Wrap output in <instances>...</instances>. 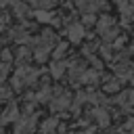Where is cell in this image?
<instances>
[{
	"label": "cell",
	"mask_w": 134,
	"mask_h": 134,
	"mask_svg": "<svg viewBox=\"0 0 134 134\" xmlns=\"http://www.w3.org/2000/svg\"><path fill=\"white\" fill-rule=\"evenodd\" d=\"M52 103H50V109L52 111H63V109H67L69 105H71V94H67V92H59L54 98H50Z\"/></svg>",
	"instance_id": "3957f363"
},
{
	"label": "cell",
	"mask_w": 134,
	"mask_h": 134,
	"mask_svg": "<svg viewBox=\"0 0 134 134\" xmlns=\"http://www.w3.org/2000/svg\"><path fill=\"white\" fill-rule=\"evenodd\" d=\"M92 115L96 117V121H98L100 126H107V124H109V113H107L105 109H94Z\"/></svg>",
	"instance_id": "30bf717a"
},
{
	"label": "cell",
	"mask_w": 134,
	"mask_h": 134,
	"mask_svg": "<svg viewBox=\"0 0 134 134\" xmlns=\"http://www.w3.org/2000/svg\"><path fill=\"white\" fill-rule=\"evenodd\" d=\"M75 6L82 13H94L100 6V0H75Z\"/></svg>",
	"instance_id": "8992f818"
},
{
	"label": "cell",
	"mask_w": 134,
	"mask_h": 134,
	"mask_svg": "<svg viewBox=\"0 0 134 134\" xmlns=\"http://www.w3.org/2000/svg\"><path fill=\"white\" fill-rule=\"evenodd\" d=\"M36 19L40 23H59L57 15L50 13V10H46V8H36Z\"/></svg>",
	"instance_id": "277c9868"
},
{
	"label": "cell",
	"mask_w": 134,
	"mask_h": 134,
	"mask_svg": "<svg viewBox=\"0 0 134 134\" xmlns=\"http://www.w3.org/2000/svg\"><path fill=\"white\" fill-rule=\"evenodd\" d=\"M36 8H50V6H54L57 4V0H29Z\"/></svg>",
	"instance_id": "8fae6325"
},
{
	"label": "cell",
	"mask_w": 134,
	"mask_h": 134,
	"mask_svg": "<svg viewBox=\"0 0 134 134\" xmlns=\"http://www.w3.org/2000/svg\"><path fill=\"white\" fill-rule=\"evenodd\" d=\"M65 50H67V46H65V44H59V46H57V50H54V61H59V59H63V54H65Z\"/></svg>",
	"instance_id": "5bb4252c"
},
{
	"label": "cell",
	"mask_w": 134,
	"mask_h": 134,
	"mask_svg": "<svg viewBox=\"0 0 134 134\" xmlns=\"http://www.w3.org/2000/svg\"><path fill=\"white\" fill-rule=\"evenodd\" d=\"M119 84H121V80H109L105 84V90L107 92H115V90H119Z\"/></svg>",
	"instance_id": "7c38bea8"
},
{
	"label": "cell",
	"mask_w": 134,
	"mask_h": 134,
	"mask_svg": "<svg viewBox=\"0 0 134 134\" xmlns=\"http://www.w3.org/2000/svg\"><path fill=\"white\" fill-rule=\"evenodd\" d=\"M65 34H67V40H69V42L80 44V42L86 38V27H84L82 23H69L67 29H65Z\"/></svg>",
	"instance_id": "7a4b0ae2"
},
{
	"label": "cell",
	"mask_w": 134,
	"mask_h": 134,
	"mask_svg": "<svg viewBox=\"0 0 134 134\" xmlns=\"http://www.w3.org/2000/svg\"><path fill=\"white\" fill-rule=\"evenodd\" d=\"M8 4H10L13 13H15L17 17H21V19H23V17H27V6H25V4L21 2V0H10Z\"/></svg>",
	"instance_id": "52a82bcc"
},
{
	"label": "cell",
	"mask_w": 134,
	"mask_h": 134,
	"mask_svg": "<svg viewBox=\"0 0 134 134\" xmlns=\"http://www.w3.org/2000/svg\"><path fill=\"white\" fill-rule=\"evenodd\" d=\"M6 71H8V65H6V63L0 65V75H6Z\"/></svg>",
	"instance_id": "2e32d148"
},
{
	"label": "cell",
	"mask_w": 134,
	"mask_h": 134,
	"mask_svg": "<svg viewBox=\"0 0 134 134\" xmlns=\"http://www.w3.org/2000/svg\"><path fill=\"white\" fill-rule=\"evenodd\" d=\"M82 134H92V130H86V132H82Z\"/></svg>",
	"instance_id": "d6986e66"
},
{
	"label": "cell",
	"mask_w": 134,
	"mask_h": 134,
	"mask_svg": "<svg viewBox=\"0 0 134 134\" xmlns=\"http://www.w3.org/2000/svg\"><path fill=\"white\" fill-rule=\"evenodd\" d=\"M65 71H67V63H65V61H61V59H59V61H54V63H52V67H50L52 77H61Z\"/></svg>",
	"instance_id": "ba28073f"
},
{
	"label": "cell",
	"mask_w": 134,
	"mask_h": 134,
	"mask_svg": "<svg viewBox=\"0 0 134 134\" xmlns=\"http://www.w3.org/2000/svg\"><path fill=\"white\" fill-rule=\"evenodd\" d=\"M50 96H52V92H50V88H48V86H44V88H42V90H40V92H38V96H36V98H38V100H42V103H44V100H48V98H50Z\"/></svg>",
	"instance_id": "4fadbf2b"
},
{
	"label": "cell",
	"mask_w": 134,
	"mask_h": 134,
	"mask_svg": "<svg viewBox=\"0 0 134 134\" xmlns=\"http://www.w3.org/2000/svg\"><path fill=\"white\" fill-rule=\"evenodd\" d=\"M128 98H130V103L134 105V90H132V92H128Z\"/></svg>",
	"instance_id": "ac0fdd59"
},
{
	"label": "cell",
	"mask_w": 134,
	"mask_h": 134,
	"mask_svg": "<svg viewBox=\"0 0 134 134\" xmlns=\"http://www.w3.org/2000/svg\"><path fill=\"white\" fill-rule=\"evenodd\" d=\"M2 59H4V61H10V52L4 50V52H2Z\"/></svg>",
	"instance_id": "e0dca14e"
},
{
	"label": "cell",
	"mask_w": 134,
	"mask_h": 134,
	"mask_svg": "<svg viewBox=\"0 0 134 134\" xmlns=\"http://www.w3.org/2000/svg\"><path fill=\"white\" fill-rule=\"evenodd\" d=\"M57 124H59V119H57V117H48V119L42 124V134H54Z\"/></svg>",
	"instance_id": "9c48e42d"
},
{
	"label": "cell",
	"mask_w": 134,
	"mask_h": 134,
	"mask_svg": "<svg viewBox=\"0 0 134 134\" xmlns=\"http://www.w3.org/2000/svg\"><path fill=\"white\" fill-rule=\"evenodd\" d=\"M0 117H2V124H8V121H15V119H19V107H17L15 103H10V105L4 109V113H2Z\"/></svg>",
	"instance_id": "5b68a950"
},
{
	"label": "cell",
	"mask_w": 134,
	"mask_h": 134,
	"mask_svg": "<svg viewBox=\"0 0 134 134\" xmlns=\"http://www.w3.org/2000/svg\"><path fill=\"white\" fill-rule=\"evenodd\" d=\"M36 130V115H25L15 121V134H34Z\"/></svg>",
	"instance_id": "6da1fadb"
},
{
	"label": "cell",
	"mask_w": 134,
	"mask_h": 134,
	"mask_svg": "<svg viewBox=\"0 0 134 134\" xmlns=\"http://www.w3.org/2000/svg\"><path fill=\"white\" fill-rule=\"evenodd\" d=\"M8 94H10V92H8L4 86H0V98H8Z\"/></svg>",
	"instance_id": "9a60e30c"
}]
</instances>
